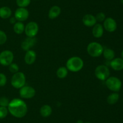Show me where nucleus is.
I'll list each match as a JSON object with an SVG mask.
<instances>
[{"label": "nucleus", "mask_w": 123, "mask_h": 123, "mask_svg": "<svg viewBox=\"0 0 123 123\" xmlns=\"http://www.w3.org/2000/svg\"><path fill=\"white\" fill-rule=\"evenodd\" d=\"M7 109L12 116L18 118H23L28 112L26 104L24 100L19 98H14L11 100Z\"/></svg>", "instance_id": "1"}, {"label": "nucleus", "mask_w": 123, "mask_h": 123, "mask_svg": "<svg viewBox=\"0 0 123 123\" xmlns=\"http://www.w3.org/2000/svg\"><path fill=\"white\" fill-rule=\"evenodd\" d=\"M84 65V61L80 57L73 56L68 59L66 62V68L68 71L72 72H77L83 68Z\"/></svg>", "instance_id": "2"}, {"label": "nucleus", "mask_w": 123, "mask_h": 123, "mask_svg": "<svg viewBox=\"0 0 123 123\" xmlns=\"http://www.w3.org/2000/svg\"><path fill=\"white\" fill-rule=\"evenodd\" d=\"M86 50L90 56L92 57H98L102 55L104 48L100 43L96 42H92L88 45Z\"/></svg>", "instance_id": "3"}, {"label": "nucleus", "mask_w": 123, "mask_h": 123, "mask_svg": "<svg viewBox=\"0 0 123 123\" xmlns=\"http://www.w3.org/2000/svg\"><path fill=\"white\" fill-rule=\"evenodd\" d=\"M105 84L108 89L114 92H118L121 89L122 82L118 77L112 76L109 77L105 80Z\"/></svg>", "instance_id": "4"}, {"label": "nucleus", "mask_w": 123, "mask_h": 123, "mask_svg": "<svg viewBox=\"0 0 123 123\" xmlns=\"http://www.w3.org/2000/svg\"><path fill=\"white\" fill-rule=\"evenodd\" d=\"M26 77L23 72H19L13 74L11 79V84L13 88L16 89H20L22 87L25 85Z\"/></svg>", "instance_id": "5"}, {"label": "nucleus", "mask_w": 123, "mask_h": 123, "mask_svg": "<svg viewBox=\"0 0 123 123\" xmlns=\"http://www.w3.org/2000/svg\"><path fill=\"white\" fill-rule=\"evenodd\" d=\"M94 74L98 80L105 81L110 76V71L109 68L105 65H98L95 69Z\"/></svg>", "instance_id": "6"}, {"label": "nucleus", "mask_w": 123, "mask_h": 123, "mask_svg": "<svg viewBox=\"0 0 123 123\" xmlns=\"http://www.w3.org/2000/svg\"><path fill=\"white\" fill-rule=\"evenodd\" d=\"M14 60V54L11 51L4 50L0 53V64L2 66H9Z\"/></svg>", "instance_id": "7"}, {"label": "nucleus", "mask_w": 123, "mask_h": 123, "mask_svg": "<svg viewBox=\"0 0 123 123\" xmlns=\"http://www.w3.org/2000/svg\"><path fill=\"white\" fill-rule=\"evenodd\" d=\"M25 33L28 37H35L38 32V25L37 22L31 21L28 23L25 27Z\"/></svg>", "instance_id": "8"}, {"label": "nucleus", "mask_w": 123, "mask_h": 123, "mask_svg": "<svg viewBox=\"0 0 123 123\" xmlns=\"http://www.w3.org/2000/svg\"><path fill=\"white\" fill-rule=\"evenodd\" d=\"M20 97L24 99H30L33 98L36 95V90L30 86H24L19 90Z\"/></svg>", "instance_id": "9"}, {"label": "nucleus", "mask_w": 123, "mask_h": 123, "mask_svg": "<svg viewBox=\"0 0 123 123\" xmlns=\"http://www.w3.org/2000/svg\"><path fill=\"white\" fill-rule=\"evenodd\" d=\"M103 28L105 30L109 33L114 32L117 28V24L116 20L112 18H106L105 20L103 21Z\"/></svg>", "instance_id": "10"}, {"label": "nucleus", "mask_w": 123, "mask_h": 123, "mask_svg": "<svg viewBox=\"0 0 123 123\" xmlns=\"http://www.w3.org/2000/svg\"><path fill=\"white\" fill-rule=\"evenodd\" d=\"M29 17V12L26 8L19 7L14 12V18L17 21L24 22Z\"/></svg>", "instance_id": "11"}, {"label": "nucleus", "mask_w": 123, "mask_h": 123, "mask_svg": "<svg viewBox=\"0 0 123 123\" xmlns=\"http://www.w3.org/2000/svg\"><path fill=\"white\" fill-rule=\"evenodd\" d=\"M37 59V54L35 51L30 49L27 51L25 53V57H24V60L25 62L27 65H32L36 62Z\"/></svg>", "instance_id": "12"}, {"label": "nucleus", "mask_w": 123, "mask_h": 123, "mask_svg": "<svg viewBox=\"0 0 123 123\" xmlns=\"http://www.w3.org/2000/svg\"><path fill=\"white\" fill-rule=\"evenodd\" d=\"M82 22L84 25L88 27H91L97 24L96 17L91 14H86L82 18Z\"/></svg>", "instance_id": "13"}, {"label": "nucleus", "mask_w": 123, "mask_h": 123, "mask_svg": "<svg viewBox=\"0 0 123 123\" xmlns=\"http://www.w3.org/2000/svg\"><path fill=\"white\" fill-rule=\"evenodd\" d=\"M110 66L114 71H121L123 69V59L120 57L114 58L111 61Z\"/></svg>", "instance_id": "14"}, {"label": "nucleus", "mask_w": 123, "mask_h": 123, "mask_svg": "<svg viewBox=\"0 0 123 123\" xmlns=\"http://www.w3.org/2000/svg\"><path fill=\"white\" fill-rule=\"evenodd\" d=\"M36 42L35 37H28L25 39V41H23L21 43V48L23 50L27 51L30 50V48L33 47Z\"/></svg>", "instance_id": "15"}, {"label": "nucleus", "mask_w": 123, "mask_h": 123, "mask_svg": "<svg viewBox=\"0 0 123 123\" xmlns=\"http://www.w3.org/2000/svg\"><path fill=\"white\" fill-rule=\"evenodd\" d=\"M92 35L96 38H100L103 36L104 33V28L101 24H96L92 27Z\"/></svg>", "instance_id": "16"}, {"label": "nucleus", "mask_w": 123, "mask_h": 123, "mask_svg": "<svg viewBox=\"0 0 123 123\" xmlns=\"http://www.w3.org/2000/svg\"><path fill=\"white\" fill-rule=\"evenodd\" d=\"M61 10L59 6H54L50 8L48 13V16L50 19H54L58 17L61 13Z\"/></svg>", "instance_id": "17"}, {"label": "nucleus", "mask_w": 123, "mask_h": 123, "mask_svg": "<svg viewBox=\"0 0 123 123\" xmlns=\"http://www.w3.org/2000/svg\"><path fill=\"white\" fill-rule=\"evenodd\" d=\"M12 10L7 6H4L0 8V18L6 19L10 18L12 16Z\"/></svg>", "instance_id": "18"}, {"label": "nucleus", "mask_w": 123, "mask_h": 123, "mask_svg": "<svg viewBox=\"0 0 123 123\" xmlns=\"http://www.w3.org/2000/svg\"><path fill=\"white\" fill-rule=\"evenodd\" d=\"M52 112V107L48 104H44L42 106L40 109V113L42 116L44 118H47L50 116Z\"/></svg>", "instance_id": "19"}, {"label": "nucleus", "mask_w": 123, "mask_h": 123, "mask_svg": "<svg viewBox=\"0 0 123 123\" xmlns=\"http://www.w3.org/2000/svg\"><path fill=\"white\" fill-rule=\"evenodd\" d=\"M103 57H104L105 59L107 60H109V61H111L112 60L115 58V52L113 49H111V48H105L104 49L103 52Z\"/></svg>", "instance_id": "20"}, {"label": "nucleus", "mask_w": 123, "mask_h": 123, "mask_svg": "<svg viewBox=\"0 0 123 123\" xmlns=\"http://www.w3.org/2000/svg\"><path fill=\"white\" fill-rule=\"evenodd\" d=\"M25 27L22 22L17 21L13 25V31L17 34H21L25 31Z\"/></svg>", "instance_id": "21"}, {"label": "nucleus", "mask_w": 123, "mask_h": 123, "mask_svg": "<svg viewBox=\"0 0 123 123\" xmlns=\"http://www.w3.org/2000/svg\"><path fill=\"white\" fill-rule=\"evenodd\" d=\"M120 98V95L118 92H113L108 95L107 98V102L109 104L114 105L118 101Z\"/></svg>", "instance_id": "22"}, {"label": "nucleus", "mask_w": 123, "mask_h": 123, "mask_svg": "<svg viewBox=\"0 0 123 123\" xmlns=\"http://www.w3.org/2000/svg\"><path fill=\"white\" fill-rule=\"evenodd\" d=\"M68 71L67 68L65 67V66H61L56 71V76L59 78L62 79V78H64L67 77V75H68Z\"/></svg>", "instance_id": "23"}, {"label": "nucleus", "mask_w": 123, "mask_h": 123, "mask_svg": "<svg viewBox=\"0 0 123 123\" xmlns=\"http://www.w3.org/2000/svg\"><path fill=\"white\" fill-rule=\"evenodd\" d=\"M16 4L19 7L25 8L30 5L31 0H16Z\"/></svg>", "instance_id": "24"}, {"label": "nucleus", "mask_w": 123, "mask_h": 123, "mask_svg": "<svg viewBox=\"0 0 123 123\" xmlns=\"http://www.w3.org/2000/svg\"><path fill=\"white\" fill-rule=\"evenodd\" d=\"M8 110L7 107L0 106V119H4L7 116Z\"/></svg>", "instance_id": "25"}, {"label": "nucleus", "mask_w": 123, "mask_h": 123, "mask_svg": "<svg viewBox=\"0 0 123 123\" xmlns=\"http://www.w3.org/2000/svg\"><path fill=\"white\" fill-rule=\"evenodd\" d=\"M8 69H9L10 71L12 73L15 74L19 71V66H18L16 63H12L8 66Z\"/></svg>", "instance_id": "26"}, {"label": "nucleus", "mask_w": 123, "mask_h": 123, "mask_svg": "<svg viewBox=\"0 0 123 123\" xmlns=\"http://www.w3.org/2000/svg\"><path fill=\"white\" fill-rule=\"evenodd\" d=\"M9 100L7 97H6V96H1V97H0V106L7 107L8 104H9Z\"/></svg>", "instance_id": "27"}, {"label": "nucleus", "mask_w": 123, "mask_h": 123, "mask_svg": "<svg viewBox=\"0 0 123 123\" xmlns=\"http://www.w3.org/2000/svg\"><path fill=\"white\" fill-rule=\"evenodd\" d=\"M7 40V34L4 31L0 30V45L4 44Z\"/></svg>", "instance_id": "28"}, {"label": "nucleus", "mask_w": 123, "mask_h": 123, "mask_svg": "<svg viewBox=\"0 0 123 123\" xmlns=\"http://www.w3.org/2000/svg\"><path fill=\"white\" fill-rule=\"evenodd\" d=\"M96 19L97 22H103L106 19V15L103 12H100L96 14Z\"/></svg>", "instance_id": "29"}, {"label": "nucleus", "mask_w": 123, "mask_h": 123, "mask_svg": "<svg viewBox=\"0 0 123 123\" xmlns=\"http://www.w3.org/2000/svg\"><path fill=\"white\" fill-rule=\"evenodd\" d=\"M7 77L3 73H0V87H3L7 83Z\"/></svg>", "instance_id": "30"}, {"label": "nucleus", "mask_w": 123, "mask_h": 123, "mask_svg": "<svg viewBox=\"0 0 123 123\" xmlns=\"http://www.w3.org/2000/svg\"><path fill=\"white\" fill-rule=\"evenodd\" d=\"M17 22L16 19L14 17H12L10 18V22L11 24H14Z\"/></svg>", "instance_id": "31"}, {"label": "nucleus", "mask_w": 123, "mask_h": 123, "mask_svg": "<svg viewBox=\"0 0 123 123\" xmlns=\"http://www.w3.org/2000/svg\"><path fill=\"white\" fill-rule=\"evenodd\" d=\"M76 123H84V121L82 119H79V120L77 121Z\"/></svg>", "instance_id": "32"}, {"label": "nucleus", "mask_w": 123, "mask_h": 123, "mask_svg": "<svg viewBox=\"0 0 123 123\" xmlns=\"http://www.w3.org/2000/svg\"><path fill=\"white\" fill-rule=\"evenodd\" d=\"M121 58H122V59H123V50L122 51V52H121Z\"/></svg>", "instance_id": "33"}, {"label": "nucleus", "mask_w": 123, "mask_h": 123, "mask_svg": "<svg viewBox=\"0 0 123 123\" xmlns=\"http://www.w3.org/2000/svg\"><path fill=\"white\" fill-rule=\"evenodd\" d=\"M121 4L123 5V0H121Z\"/></svg>", "instance_id": "34"}, {"label": "nucleus", "mask_w": 123, "mask_h": 123, "mask_svg": "<svg viewBox=\"0 0 123 123\" xmlns=\"http://www.w3.org/2000/svg\"><path fill=\"white\" fill-rule=\"evenodd\" d=\"M90 123V122H86V123Z\"/></svg>", "instance_id": "35"}]
</instances>
